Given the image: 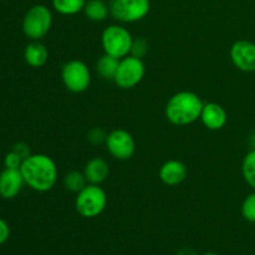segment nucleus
I'll return each instance as SVG.
<instances>
[{"label": "nucleus", "instance_id": "6e6552de", "mask_svg": "<svg viewBox=\"0 0 255 255\" xmlns=\"http://www.w3.org/2000/svg\"><path fill=\"white\" fill-rule=\"evenodd\" d=\"M149 9V0H112L110 14L120 22H136L146 17Z\"/></svg>", "mask_w": 255, "mask_h": 255}, {"label": "nucleus", "instance_id": "f8f14e48", "mask_svg": "<svg viewBox=\"0 0 255 255\" xmlns=\"http://www.w3.org/2000/svg\"><path fill=\"white\" fill-rule=\"evenodd\" d=\"M201 121L211 131H218L227 125L228 115L222 105L217 104V102H208V104L203 105Z\"/></svg>", "mask_w": 255, "mask_h": 255}, {"label": "nucleus", "instance_id": "5701e85b", "mask_svg": "<svg viewBox=\"0 0 255 255\" xmlns=\"http://www.w3.org/2000/svg\"><path fill=\"white\" fill-rule=\"evenodd\" d=\"M107 134L109 133H106V131L101 127H94L87 132L86 137L89 143H91L92 146H99V144L106 143Z\"/></svg>", "mask_w": 255, "mask_h": 255}, {"label": "nucleus", "instance_id": "a211bd4d", "mask_svg": "<svg viewBox=\"0 0 255 255\" xmlns=\"http://www.w3.org/2000/svg\"><path fill=\"white\" fill-rule=\"evenodd\" d=\"M87 184H89V182H87L84 172L76 171V169L67 172L64 177V187L69 192H72V193L77 194L80 191H82Z\"/></svg>", "mask_w": 255, "mask_h": 255}, {"label": "nucleus", "instance_id": "9b49d317", "mask_svg": "<svg viewBox=\"0 0 255 255\" xmlns=\"http://www.w3.org/2000/svg\"><path fill=\"white\" fill-rule=\"evenodd\" d=\"M25 181L20 169L5 168L0 173V197L12 199L21 192Z\"/></svg>", "mask_w": 255, "mask_h": 255}, {"label": "nucleus", "instance_id": "39448f33", "mask_svg": "<svg viewBox=\"0 0 255 255\" xmlns=\"http://www.w3.org/2000/svg\"><path fill=\"white\" fill-rule=\"evenodd\" d=\"M52 12L46 5L37 4L30 7L22 20V31L29 39L40 40L50 31Z\"/></svg>", "mask_w": 255, "mask_h": 255}, {"label": "nucleus", "instance_id": "f03ea898", "mask_svg": "<svg viewBox=\"0 0 255 255\" xmlns=\"http://www.w3.org/2000/svg\"><path fill=\"white\" fill-rule=\"evenodd\" d=\"M203 101L192 91H179L168 100L164 109L166 119L174 126H188L201 119Z\"/></svg>", "mask_w": 255, "mask_h": 255}, {"label": "nucleus", "instance_id": "20e7f679", "mask_svg": "<svg viewBox=\"0 0 255 255\" xmlns=\"http://www.w3.org/2000/svg\"><path fill=\"white\" fill-rule=\"evenodd\" d=\"M133 37L126 27L121 25H110L102 31L101 45L105 54L117 59H124L131 52Z\"/></svg>", "mask_w": 255, "mask_h": 255}, {"label": "nucleus", "instance_id": "a878e982", "mask_svg": "<svg viewBox=\"0 0 255 255\" xmlns=\"http://www.w3.org/2000/svg\"><path fill=\"white\" fill-rule=\"evenodd\" d=\"M10 237V227L2 218H0V246L6 243Z\"/></svg>", "mask_w": 255, "mask_h": 255}, {"label": "nucleus", "instance_id": "aec40b11", "mask_svg": "<svg viewBox=\"0 0 255 255\" xmlns=\"http://www.w3.org/2000/svg\"><path fill=\"white\" fill-rule=\"evenodd\" d=\"M242 174L247 184L255 191V148H252L244 157L242 163Z\"/></svg>", "mask_w": 255, "mask_h": 255}, {"label": "nucleus", "instance_id": "1a4fd4ad", "mask_svg": "<svg viewBox=\"0 0 255 255\" xmlns=\"http://www.w3.org/2000/svg\"><path fill=\"white\" fill-rule=\"evenodd\" d=\"M105 144L109 153L119 161L132 158L136 152V141L133 136L124 128H117L110 132Z\"/></svg>", "mask_w": 255, "mask_h": 255}, {"label": "nucleus", "instance_id": "4468645a", "mask_svg": "<svg viewBox=\"0 0 255 255\" xmlns=\"http://www.w3.org/2000/svg\"><path fill=\"white\" fill-rule=\"evenodd\" d=\"M84 173L90 184H99L100 186L110 176L109 162L101 157H94L86 163Z\"/></svg>", "mask_w": 255, "mask_h": 255}, {"label": "nucleus", "instance_id": "423d86ee", "mask_svg": "<svg viewBox=\"0 0 255 255\" xmlns=\"http://www.w3.org/2000/svg\"><path fill=\"white\" fill-rule=\"evenodd\" d=\"M64 86L72 94H82L91 84V71L81 60H70L61 69Z\"/></svg>", "mask_w": 255, "mask_h": 255}, {"label": "nucleus", "instance_id": "4be33fe9", "mask_svg": "<svg viewBox=\"0 0 255 255\" xmlns=\"http://www.w3.org/2000/svg\"><path fill=\"white\" fill-rule=\"evenodd\" d=\"M147 52H148V41H147L144 37H137V39H133L129 55L137 57V59H143L147 55Z\"/></svg>", "mask_w": 255, "mask_h": 255}, {"label": "nucleus", "instance_id": "b1692460", "mask_svg": "<svg viewBox=\"0 0 255 255\" xmlns=\"http://www.w3.org/2000/svg\"><path fill=\"white\" fill-rule=\"evenodd\" d=\"M22 162H24V159H22L21 157H20L19 154L16 153V152L12 151V149L9 152V153L6 154V156H5V158H4L5 168L20 169V167H21Z\"/></svg>", "mask_w": 255, "mask_h": 255}, {"label": "nucleus", "instance_id": "bb28decb", "mask_svg": "<svg viewBox=\"0 0 255 255\" xmlns=\"http://www.w3.org/2000/svg\"><path fill=\"white\" fill-rule=\"evenodd\" d=\"M203 255H218V254L213 253V252H207V253H204Z\"/></svg>", "mask_w": 255, "mask_h": 255}, {"label": "nucleus", "instance_id": "412c9836", "mask_svg": "<svg viewBox=\"0 0 255 255\" xmlns=\"http://www.w3.org/2000/svg\"><path fill=\"white\" fill-rule=\"evenodd\" d=\"M241 212L246 221L255 223V191L246 197V199L242 203Z\"/></svg>", "mask_w": 255, "mask_h": 255}, {"label": "nucleus", "instance_id": "0eeeda50", "mask_svg": "<svg viewBox=\"0 0 255 255\" xmlns=\"http://www.w3.org/2000/svg\"><path fill=\"white\" fill-rule=\"evenodd\" d=\"M144 74H146V67L143 60L128 55L124 59H120L119 69L114 81L120 89H133L143 80Z\"/></svg>", "mask_w": 255, "mask_h": 255}, {"label": "nucleus", "instance_id": "6ab92c4d", "mask_svg": "<svg viewBox=\"0 0 255 255\" xmlns=\"http://www.w3.org/2000/svg\"><path fill=\"white\" fill-rule=\"evenodd\" d=\"M87 0H52V6L61 15H75L82 11Z\"/></svg>", "mask_w": 255, "mask_h": 255}, {"label": "nucleus", "instance_id": "7ed1b4c3", "mask_svg": "<svg viewBox=\"0 0 255 255\" xmlns=\"http://www.w3.org/2000/svg\"><path fill=\"white\" fill-rule=\"evenodd\" d=\"M107 194L99 184H87L76 194L75 208L84 218H96L106 209Z\"/></svg>", "mask_w": 255, "mask_h": 255}, {"label": "nucleus", "instance_id": "f3484780", "mask_svg": "<svg viewBox=\"0 0 255 255\" xmlns=\"http://www.w3.org/2000/svg\"><path fill=\"white\" fill-rule=\"evenodd\" d=\"M120 59L111 56L109 54H104L99 57L96 62V72L104 80H114L119 69Z\"/></svg>", "mask_w": 255, "mask_h": 255}, {"label": "nucleus", "instance_id": "ddd939ff", "mask_svg": "<svg viewBox=\"0 0 255 255\" xmlns=\"http://www.w3.org/2000/svg\"><path fill=\"white\" fill-rule=\"evenodd\" d=\"M187 173L188 171L183 162L178 161V159H169L162 164L158 176L162 183H164L166 186L174 187L183 183L184 179L187 178Z\"/></svg>", "mask_w": 255, "mask_h": 255}, {"label": "nucleus", "instance_id": "f257e3e1", "mask_svg": "<svg viewBox=\"0 0 255 255\" xmlns=\"http://www.w3.org/2000/svg\"><path fill=\"white\" fill-rule=\"evenodd\" d=\"M25 184L34 191L44 193L51 191L57 182V166L54 159L44 153L30 154L20 167Z\"/></svg>", "mask_w": 255, "mask_h": 255}, {"label": "nucleus", "instance_id": "9d476101", "mask_svg": "<svg viewBox=\"0 0 255 255\" xmlns=\"http://www.w3.org/2000/svg\"><path fill=\"white\" fill-rule=\"evenodd\" d=\"M231 60L234 66L244 72L255 71V42L238 40L231 47Z\"/></svg>", "mask_w": 255, "mask_h": 255}, {"label": "nucleus", "instance_id": "dca6fc26", "mask_svg": "<svg viewBox=\"0 0 255 255\" xmlns=\"http://www.w3.org/2000/svg\"><path fill=\"white\" fill-rule=\"evenodd\" d=\"M84 12L87 19L95 22H101L109 17L110 6L104 0H89L84 7Z\"/></svg>", "mask_w": 255, "mask_h": 255}, {"label": "nucleus", "instance_id": "393cba45", "mask_svg": "<svg viewBox=\"0 0 255 255\" xmlns=\"http://www.w3.org/2000/svg\"><path fill=\"white\" fill-rule=\"evenodd\" d=\"M12 151L16 152L22 159L27 158V157L31 154V152H30V147L27 146L26 143H24V142H17V143H15L14 146H12Z\"/></svg>", "mask_w": 255, "mask_h": 255}, {"label": "nucleus", "instance_id": "2eb2a0df", "mask_svg": "<svg viewBox=\"0 0 255 255\" xmlns=\"http://www.w3.org/2000/svg\"><path fill=\"white\" fill-rule=\"evenodd\" d=\"M24 59L29 66L37 69V67H42L47 62L49 51L42 42H40L39 40H34L25 47Z\"/></svg>", "mask_w": 255, "mask_h": 255}]
</instances>
